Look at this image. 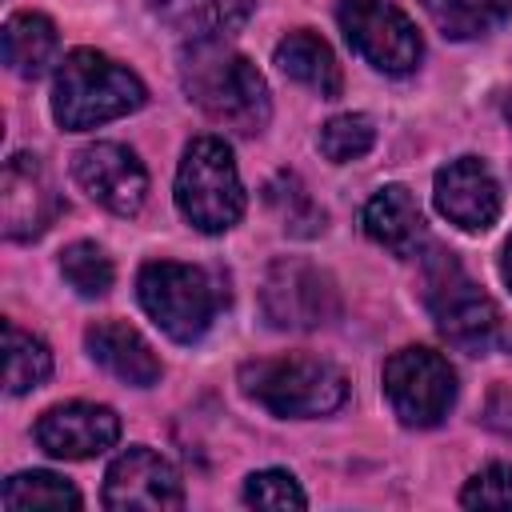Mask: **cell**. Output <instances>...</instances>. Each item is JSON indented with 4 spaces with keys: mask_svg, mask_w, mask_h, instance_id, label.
Returning a JSON list of instances; mask_svg holds the SVG:
<instances>
[{
    "mask_svg": "<svg viewBox=\"0 0 512 512\" xmlns=\"http://www.w3.org/2000/svg\"><path fill=\"white\" fill-rule=\"evenodd\" d=\"M140 76L96 48H72L52 80V116L64 132H84L144 108Z\"/></svg>",
    "mask_w": 512,
    "mask_h": 512,
    "instance_id": "3",
    "label": "cell"
},
{
    "mask_svg": "<svg viewBox=\"0 0 512 512\" xmlns=\"http://www.w3.org/2000/svg\"><path fill=\"white\" fill-rule=\"evenodd\" d=\"M104 508H116V512H128V508H148V512L184 508L180 472L160 452H152L144 444H132L104 472Z\"/></svg>",
    "mask_w": 512,
    "mask_h": 512,
    "instance_id": "11",
    "label": "cell"
},
{
    "mask_svg": "<svg viewBox=\"0 0 512 512\" xmlns=\"http://www.w3.org/2000/svg\"><path fill=\"white\" fill-rule=\"evenodd\" d=\"M500 280L512 288V236H508V244H504V252H500Z\"/></svg>",
    "mask_w": 512,
    "mask_h": 512,
    "instance_id": "29",
    "label": "cell"
},
{
    "mask_svg": "<svg viewBox=\"0 0 512 512\" xmlns=\"http://www.w3.org/2000/svg\"><path fill=\"white\" fill-rule=\"evenodd\" d=\"M240 392L272 416L312 420L348 400V376L320 356H272L240 368Z\"/></svg>",
    "mask_w": 512,
    "mask_h": 512,
    "instance_id": "4",
    "label": "cell"
},
{
    "mask_svg": "<svg viewBox=\"0 0 512 512\" xmlns=\"http://www.w3.org/2000/svg\"><path fill=\"white\" fill-rule=\"evenodd\" d=\"M120 440V416L108 404L68 400L36 420V444L56 460H92Z\"/></svg>",
    "mask_w": 512,
    "mask_h": 512,
    "instance_id": "14",
    "label": "cell"
},
{
    "mask_svg": "<svg viewBox=\"0 0 512 512\" xmlns=\"http://www.w3.org/2000/svg\"><path fill=\"white\" fill-rule=\"evenodd\" d=\"M420 260H424V304L448 344L472 356L512 348V324L504 320L500 304L460 268L452 252L428 244V256Z\"/></svg>",
    "mask_w": 512,
    "mask_h": 512,
    "instance_id": "2",
    "label": "cell"
},
{
    "mask_svg": "<svg viewBox=\"0 0 512 512\" xmlns=\"http://www.w3.org/2000/svg\"><path fill=\"white\" fill-rule=\"evenodd\" d=\"M0 504L8 512H16V508H80L84 500H80V492L64 476L32 468V472H16V476L4 480Z\"/></svg>",
    "mask_w": 512,
    "mask_h": 512,
    "instance_id": "22",
    "label": "cell"
},
{
    "mask_svg": "<svg viewBox=\"0 0 512 512\" xmlns=\"http://www.w3.org/2000/svg\"><path fill=\"white\" fill-rule=\"evenodd\" d=\"M72 176L76 184L108 212L116 216H136L144 196H148V172L136 160L132 148L116 140H96L72 156Z\"/></svg>",
    "mask_w": 512,
    "mask_h": 512,
    "instance_id": "12",
    "label": "cell"
},
{
    "mask_svg": "<svg viewBox=\"0 0 512 512\" xmlns=\"http://www.w3.org/2000/svg\"><path fill=\"white\" fill-rule=\"evenodd\" d=\"M56 44H60L56 24L44 12H12L4 20V64L24 80H36L48 72Z\"/></svg>",
    "mask_w": 512,
    "mask_h": 512,
    "instance_id": "19",
    "label": "cell"
},
{
    "mask_svg": "<svg viewBox=\"0 0 512 512\" xmlns=\"http://www.w3.org/2000/svg\"><path fill=\"white\" fill-rule=\"evenodd\" d=\"M180 88L208 120L232 128L236 136L264 132L272 116V96L260 68L224 36L188 40L180 48Z\"/></svg>",
    "mask_w": 512,
    "mask_h": 512,
    "instance_id": "1",
    "label": "cell"
},
{
    "mask_svg": "<svg viewBox=\"0 0 512 512\" xmlns=\"http://www.w3.org/2000/svg\"><path fill=\"white\" fill-rule=\"evenodd\" d=\"M504 120H508V124H512V92H508V96H504Z\"/></svg>",
    "mask_w": 512,
    "mask_h": 512,
    "instance_id": "30",
    "label": "cell"
},
{
    "mask_svg": "<svg viewBox=\"0 0 512 512\" xmlns=\"http://www.w3.org/2000/svg\"><path fill=\"white\" fill-rule=\"evenodd\" d=\"M432 200L440 216L464 232H488L500 220V184L480 156L448 160L432 180Z\"/></svg>",
    "mask_w": 512,
    "mask_h": 512,
    "instance_id": "13",
    "label": "cell"
},
{
    "mask_svg": "<svg viewBox=\"0 0 512 512\" xmlns=\"http://www.w3.org/2000/svg\"><path fill=\"white\" fill-rule=\"evenodd\" d=\"M264 192H268V204L280 212V220H284V228L292 236H316V232H324V212L312 204V196L304 192V184L292 172H280Z\"/></svg>",
    "mask_w": 512,
    "mask_h": 512,
    "instance_id": "24",
    "label": "cell"
},
{
    "mask_svg": "<svg viewBox=\"0 0 512 512\" xmlns=\"http://www.w3.org/2000/svg\"><path fill=\"white\" fill-rule=\"evenodd\" d=\"M272 60H276V68H280L288 80L312 88V92L324 96V100H336V96L344 92V72H340V64H336V52H332L328 40L316 36L312 28L288 32V36L276 44Z\"/></svg>",
    "mask_w": 512,
    "mask_h": 512,
    "instance_id": "17",
    "label": "cell"
},
{
    "mask_svg": "<svg viewBox=\"0 0 512 512\" xmlns=\"http://www.w3.org/2000/svg\"><path fill=\"white\" fill-rule=\"evenodd\" d=\"M176 208L196 232H228L244 216V184L232 148L220 136L188 140L176 168Z\"/></svg>",
    "mask_w": 512,
    "mask_h": 512,
    "instance_id": "6",
    "label": "cell"
},
{
    "mask_svg": "<svg viewBox=\"0 0 512 512\" xmlns=\"http://www.w3.org/2000/svg\"><path fill=\"white\" fill-rule=\"evenodd\" d=\"M4 388L8 396H24L32 388H40L52 376V352L40 336L24 332L20 324L4 320Z\"/></svg>",
    "mask_w": 512,
    "mask_h": 512,
    "instance_id": "21",
    "label": "cell"
},
{
    "mask_svg": "<svg viewBox=\"0 0 512 512\" xmlns=\"http://www.w3.org/2000/svg\"><path fill=\"white\" fill-rule=\"evenodd\" d=\"M60 276L64 284L84 296V300H96V296H108L112 280H116V268H112V256L92 244V240H76L60 252Z\"/></svg>",
    "mask_w": 512,
    "mask_h": 512,
    "instance_id": "23",
    "label": "cell"
},
{
    "mask_svg": "<svg viewBox=\"0 0 512 512\" xmlns=\"http://www.w3.org/2000/svg\"><path fill=\"white\" fill-rule=\"evenodd\" d=\"M244 504H252V508H276L280 512V508H304L308 496H304V488L296 484L292 472L264 468V472H252L244 480Z\"/></svg>",
    "mask_w": 512,
    "mask_h": 512,
    "instance_id": "26",
    "label": "cell"
},
{
    "mask_svg": "<svg viewBox=\"0 0 512 512\" xmlns=\"http://www.w3.org/2000/svg\"><path fill=\"white\" fill-rule=\"evenodd\" d=\"M360 224H364L368 240H376L380 248H388L400 260H420L432 244L424 212L404 184H384L380 192H372V200L360 212Z\"/></svg>",
    "mask_w": 512,
    "mask_h": 512,
    "instance_id": "15",
    "label": "cell"
},
{
    "mask_svg": "<svg viewBox=\"0 0 512 512\" xmlns=\"http://www.w3.org/2000/svg\"><path fill=\"white\" fill-rule=\"evenodd\" d=\"M260 312L280 332H312L340 316V288L312 260L280 256L264 272Z\"/></svg>",
    "mask_w": 512,
    "mask_h": 512,
    "instance_id": "7",
    "label": "cell"
},
{
    "mask_svg": "<svg viewBox=\"0 0 512 512\" xmlns=\"http://www.w3.org/2000/svg\"><path fill=\"white\" fill-rule=\"evenodd\" d=\"M64 212V196L56 192L44 160L36 152H16L4 160L0 176V224L8 240L44 236Z\"/></svg>",
    "mask_w": 512,
    "mask_h": 512,
    "instance_id": "10",
    "label": "cell"
},
{
    "mask_svg": "<svg viewBox=\"0 0 512 512\" xmlns=\"http://www.w3.org/2000/svg\"><path fill=\"white\" fill-rule=\"evenodd\" d=\"M384 396L392 416L404 428H436L456 404V372L452 364L420 344H408L384 360Z\"/></svg>",
    "mask_w": 512,
    "mask_h": 512,
    "instance_id": "8",
    "label": "cell"
},
{
    "mask_svg": "<svg viewBox=\"0 0 512 512\" xmlns=\"http://www.w3.org/2000/svg\"><path fill=\"white\" fill-rule=\"evenodd\" d=\"M464 508H512V464L496 460L484 464L464 488H460Z\"/></svg>",
    "mask_w": 512,
    "mask_h": 512,
    "instance_id": "27",
    "label": "cell"
},
{
    "mask_svg": "<svg viewBox=\"0 0 512 512\" xmlns=\"http://www.w3.org/2000/svg\"><path fill=\"white\" fill-rule=\"evenodd\" d=\"M420 8L448 40H476L512 20V0H420Z\"/></svg>",
    "mask_w": 512,
    "mask_h": 512,
    "instance_id": "20",
    "label": "cell"
},
{
    "mask_svg": "<svg viewBox=\"0 0 512 512\" xmlns=\"http://www.w3.org/2000/svg\"><path fill=\"white\" fill-rule=\"evenodd\" d=\"M492 432L500 436H512V388H492L488 392V404H484V416H480Z\"/></svg>",
    "mask_w": 512,
    "mask_h": 512,
    "instance_id": "28",
    "label": "cell"
},
{
    "mask_svg": "<svg viewBox=\"0 0 512 512\" xmlns=\"http://www.w3.org/2000/svg\"><path fill=\"white\" fill-rule=\"evenodd\" d=\"M136 296H140V308L152 316V324L176 344H196L212 328L220 304L228 300L208 268L180 264V260L140 264Z\"/></svg>",
    "mask_w": 512,
    "mask_h": 512,
    "instance_id": "5",
    "label": "cell"
},
{
    "mask_svg": "<svg viewBox=\"0 0 512 512\" xmlns=\"http://www.w3.org/2000/svg\"><path fill=\"white\" fill-rule=\"evenodd\" d=\"M148 8L172 32L188 40H212L244 28L248 16L256 12V0H148Z\"/></svg>",
    "mask_w": 512,
    "mask_h": 512,
    "instance_id": "18",
    "label": "cell"
},
{
    "mask_svg": "<svg viewBox=\"0 0 512 512\" xmlns=\"http://www.w3.org/2000/svg\"><path fill=\"white\" fill-rule=\"evenodd\" d=\"M336 20L352 52L384 76H408L424 56L416 24L392 0H340Z\"/></svg>",
    "mask_w": 512,
    "mask_h": 512,
    "instance_id": "9",
    "label": "cell"
},
{
    "mask_svg": "<svg viewBox=\"0 0 512 512\" xmlns=\"http://www.w3.org/2000/svg\"><path fill=\"white\" fill-rule=\"evenodd\" d=\"M376 144V128L364 112H344V116H332L320 136H316V148L332 160V164H348V160H360L368 148Z\"/></svg>",
    "mask_w": 512,
    "mask_h": 512,
    "instance_id": "25",
    "label": "cell"
},
{
    "mask_svg": "<svg viewBox=\"0 0 512 512\" xmlns=\"http://www.w3.org/2000/svg\"><path fill=\"white\" fill-rule=\"evenodd\" d=\"M84 348L104 372H112L132 388H152L164 376V364L152 352V344L124 320H96L84 332Z\"/></svg>",
    "mask_w": 512,
    "mask_h": 512,
    "instance_id": "16",
    "label": "cell"
}]
</instances>
